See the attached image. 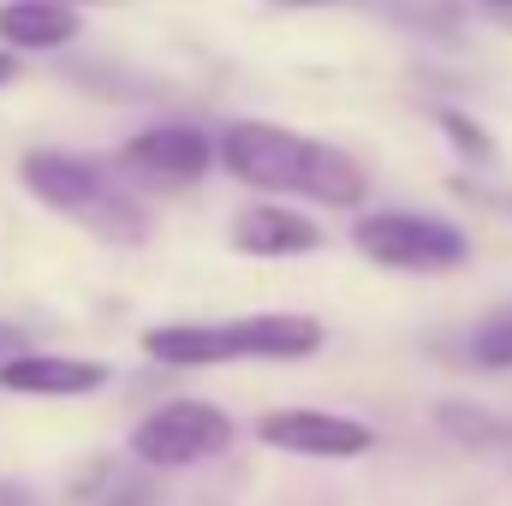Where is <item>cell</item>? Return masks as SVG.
<instances>
[{
    "instance_id": "16",
    "label": "cell",
    "mask_w": 512,
    "mask_h": 506,
    "mask_svg": "<svg viewBox=\"0 0 512 506\" xmlns=\"http://www.w3.org/2000/svg\"><path fill=\"white\" fill-rule=\"evenodd\" d=\"M0 506H36V495H30L24 483H12V477H0Z\"/></svg>"
},
{
    "instance_id": "5",
    "label": "cell",
    "mask_w": 512,
    "mask_h": 506,
    "mask_svg": "<svg viewBox=\"0 0 512 506\" xmlns=\"http://www.w3.org/2000/svg\"><path fill=\"white\" fill-rule=\"evenodd\" d=\"M120 167H126L137 185H155V191H185L197 185L209 167H215V143L203 126H149L120 143Z\"/></svg>"
},
{
    "instance_id": "6",
    "label": "cell",
    "mask_w": 512,
    "mask_h": 506,
    "mask_svg": "<svg viewBox=\"0 0 512 506\" xmlns=\"http://www.w3.org/2000/svg\"><path fill=\"white\" fill-rule=\"evenodd\" d=\"M262 447L274 453H298V459H358L376 447V429L340 411H268L256 423Z\"/></svg>"
},
{
    "instance_id": "4",
    "label": "cell",
    "mask_w": 512,
    "mask_h": 506,
    "mask_svg": "<svg viewBox=\"0 0 512 506\" xmlns=\"http://www.w3.org/2000/svg\"><path fill=\"white\" fill-rule=\"evenodd\" d=\"M233 447V417L209 399H167L155 405L137 429H131V453L149 471H185V465H209Z\"/></svg>"
},
{
    "instance_id": "21",
    "label": "cell",
    "mask_w": 512,
    "mask_h": 506,
    "mask_svg": "<svg viewBox=\"0 0 512 506\" xmlns=\"http://www.w3.org/2000/svg\"><path fill=\"white\" fill-rule=\"evenodd\" d=\"M60 6H78V0H60Z\"/></svg>"
},
{
    "instance_id": "3",
    "label": "cell",
    "mask_w": 512,
    "mask_h": 506,
    "mask_svg": "<svg viewBox=\"0 0 512 506\" xmlns=\"http://www.w3.org/2000/svg\"><path fill=\"white\" fill-rule=\"evenodd\" d=\"M352 245H358V256H370L376 268H393V274H453L471 256V239L453 221L417 215V209L358 215L352 221Z\"/></svg>"
},
{
    "instance_id": "18",
    "label": "cell",
    "mask_w": 512,
    "mask_h": 506,
    "mask_svg": "<svg viewBox=\"0 0 512 506\" xmlns=\"http://www.w3.org/2000/svg\"><path fill=\"white\" fill-rule=\"evenodd\" d=\"M483 203H495V209H501V215L512 221V191H507V197H483Z\"/></svg>"
},
{
    "instance_id": "17",
    "label": "cell",
    "mask_w": 512,
    "mask_h": 506,
    "mask_svg": "<svg viewBox=\"0 0 512 506\" xmlns=\"http://www.w3.org/2000/svg\"><path fill=\"white\" fill-rule=\"evenodd\" d=\"M12 78H18V54H12V48H0V90H6Z\"/></svg>"
},
{
    "instance_id": "7",
    "label": "cell",
    "mask_w": 512,
    "mask_h": 506,
    "mask_svg": "<svg viewBox=\"0 0 512 506\" xmlns=\"http://www.w3.org/2000/svg\"><path fill=\"white\" fill-rule=\"evenodd\" d=\"M18 179H24V191L36 197V203H48V209H60V215H84L114 179H108V167L102 161H90V155H72V149H24V161H18Z\"/></svg>"
},
{
    "instance_id": "14",
    "label": "cell",
    "mask_w": 512,
    "mask_h": 506,
    "mask_svg": "<svg viewBox=\"0 0 512 506\" xmlns=\"http://www.w3.org/2000/svg\"><path fill=\"white\" fill-rule=\"evenodd\" d=\"M435 126L447 131V143H453L465 161H477V167H489V161H495V143H489V131L477 126L471 114H459V108H435Z\"/></svg>"
},
{
    "instance_id": "8",
    "label": "cell",
    "mask_w": 512,
    "mask_h": 506,
    "mask_svg": "<svg viewBox=\"0 0 512 506\" xmlns=\"http://www.w3.org/2000/svg\"><path fill=\"white\" fill-rule=\"evenodd\" d=\"M6 393H30V399H84L108 387V364L96 358H66V352H18L0 364Z\"/></svg>"
},
{
    "instance_id": "11",
    "label": "cell",
    "mask_w": 512,
    "mask_h": 506,
    "mask_svg": "<svg viewBox=\"0 0 512 506\" xmlns=\"http://www.w3.org/2000/svg\"><path fill=\"white\" fill-rule=\"evenodd\" d=\"M78 227H90V233H96V239H108V245H143V233H149L143 209L131 203L120 185H108V191L78 215Z\"/></svg>"
},
{
    "instance_id": "10",
    "label": "cell",
    "mask_w": 512,
    "mask_h": 506,
    "mask_svg": "<svg viewBox=\"0 0 512 506\" xmlns=\"http://www.w3.org/2000/svg\"><path fill=\"white\" fill-rule=\"evenodd\" d=\"M66 42H78V12L72 6H60V0H6L0 6V48L48 54V48H66Z\"/></svg>"
},
{
    "instance_id": "20",
    "label": "cell",
    "mask_w": 512,
    "mask_h": 506,
    "mask_svg": "<svg viewBox=\"0 0 512 506\" xmlns=\"http://www.w3.org/2000/svg\"><path fill=\"white\" fill-rule=\"evenodd\" d=\"M483 6H495V12H512V0H483Z\"/></svg>"
},
{
    "instance_id": "19",
    "label": "cell",
    "mask_w": 512,
    "mask_h": 506,
    "mask_svg": "<svg viewBox=\"0 0 512 506\" xmlns=\"http://www.w3.org/2000/svg\"><path fill=\"white\" fill-rule=\"evenodd\" d=\"M274 6H340V0H274Z\"/></svg>"
},
{
    "instance_id": "12",
    "label": "cell",
    "mask_w": 512,
    "mask_h": 506,
    "mask_svg": "<svg viewBox=\"0 0 512 506\" xmlns=\"http://www.w3.org/2000/svg\"><path fill=\"white\" fill-rule=\"evenodd\" d=\"M435 423H441L453 441H465V447H501V441H512L507 417H495V411H483V405H465V399H441Z\"/></svg>"
},
{
    "instance_id": "2",
    "label": "cell",
    "mask_w": 512,
    "mask_h": 506,
    "mask_svg": "<svg viewBox=\"0 0 512 506\" xmlns=\"http://www.w3.org/2000/svg\"><path fill=\"white\" fill-rule=\"evenodd\" d=\"M322 346V322L304 310H268L239 322H167L143 334V352L173 370H215V364H292Z\"/></svg>"
},
{
    "instance_id": "9",
    "label": "cell",
    "mask_w": 512,
    "mask_h": 506,
    "mask_svg": "<svg viewBox=\"0 0 512 506\" xmlns=\"http://www.w3.org/2000/svg\"><path fill=\"white\" fill-rule=\"evenodd\" d=\"M322 227L310 221V215H298V209H286V203H251V209H239L233 215V251L239 256H310L322 251Z\"/></svg>"
},
{
    "instance_id": "1",
    "label": "cell",
    "mask_w": 512,
    "mask_h": 506,
    "mask_svg": "<svg viewBox=\"0 0 512 506\" xmlns=\"http://www.w3.org/2000/svg\"><path fill=\"white\" fill-rule=\"evenodd\" d=\"M215 155L251 191H274V197L298 191V197H310L322 209H364V197H370V173L358 167V155H346L340 143H322V137L280 131L268 120L227 126Z\"/></svg>"
},
{
    "instance_id": "13",
    "label": "cell",
    "mask_w": 512,
    "mask_h": 506,
    "mask_svg": "<svg viewBox=\"0 0 512 506\" xmlns=\"http://www.w3.org/2000/svg\"><path fill=\"white\" fill-rule=\"evenodd\" d=\"M471 364L477 370H512V304H495L477 328H471Z\"/></svg>"
},
{
    "instance_id": "15",
    "label": "cell",
    "mask_w": 512,
    "mask_h": 506,
    "mask_svg": "<svg viewBox=\"0 0 512 506\" xmlns=\"http://www.w3.org/2000/svg\"><path fill=\"white\" fill-rule=\"evenodd\" d=\"M18 352H30V346H24V328L0 322V364H6V358H18Z\"/></svg>"
}]
</instances>
